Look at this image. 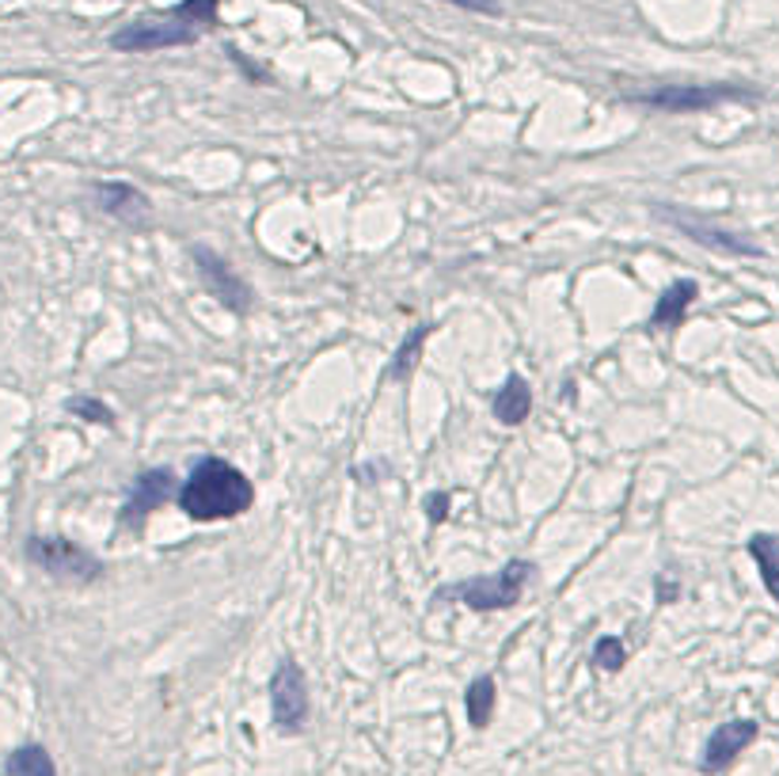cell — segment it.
<instances>
[{
    "mask_svg": "<svg viewBox=\"0 0 779 776\" xmlns=\"http://www.w3.org/2000/svg\"><path fill=\"white\" fill-rule=\"evenodd\" d=\"M624 663H627V651H624V643H620L616 635H601V640H597V647H593V666H597V670H609V674H616Z\"/></svg>",
    "mask_w": 779,
    "mask_h": 776,
    "instance_id": "obj_18",
    "label": "cell"
},
{
    "mask_svg": "<svg viewBox=\"0 0 779 776\" xmlns=\"http://www.w3.org/2000/svg\"><path fill=\"white\" fill-rule=\"evenodd\" d=\"M190 259H194L198 275H202V282L210 286V293L218 297L221 304H229L232 312H247L252 309V286L244 282L240 275H232V267L225 259H221L218 252H210V247H190Z\"/></svg>",
    "mask_w": 779,
    "mask_h": 776,
    "instance_id": "obj_7",
    "label": "cell"
},
{
    "mask_svg": "<svg viewBox=\"0 0 779 776\" xmlns=\"http://www.w3.org/2000/svg\"><path fill=\"white\" fill-rule=\"evenodd\" d=\"M430 332H434V328H430V324H419V328H411V335H408V340H403L400 354H396L392 369H388V374H392L396 381H403V377H408L411 369H414V362H419V354H422V343L430 340Z\"/></svg>",
    "mask_w": 779,
    "mask_h": 776,
    "instance_id": "obj_17",
    "label": "cell"
},
{
    "mask_svg": "<svg viewBox=\"0 0 779 776\" xmlns=\"http://www.w3.org/2000/svg\"><path fill=\"white\" fill-rule=\"evenodd\" d=\"M449 491H434V495H430V499H426V514H430V522H434V525H442L445 522V518H449Z\"/></svg>",
    "mask_w": 779,
    "mask_h": 776,
    "instance_id": "obj_20",
    "label": "cell"
},
{
    "mask_svg": "<svg viewBox=\"0 0 779 776\" xmlns=\"http://www.w3.org/2000/svg\"><path fill=\"white\" fill-rule=\"evenodd\" d=\"M270 712L281 734H297L309 720V685L297 663H281L270 678Z\"/></svg>",
    "mask_w": 779,
    "mask_h": 776,
    "instance_id": "obj_6",
    "label": "cell"
},
{
    "mask_svg": "<svg viewBox=\"0 0 779 776\" xmlns=\"http://www.w3.org/2000/svg\"><path fill=\"white\" fill-rule=\"evenodd\" d=\"M27 559L62 583H96L103 575V564H99L92 552L65 541V536H31Z\"/></svg>",
    "mask_w": 779,
    "mask_h": 776,
    "instance_id": "obj_3",
    "label": "cell"
},
{
    "mask_svg": "<svg viewBox=\"0 0 779 776\" xmlns=\"http://www.w3.org/2000/svg\"><path fill=\"white\" fill-rule=\"evenodd\" d=\"M749 552H753V559H757L760 579H765L768 594L779 601V536H772V533L749 536Z\"/></svg>",
    "mask_w": 779,
    "mask_h": 776,
    "instance_id": "obj_14",
    "label": "cell"
},
{
    "mask_svg": "<svg viewBox=\"0 0 779 776\" xmlns=\"http://www.w3.org/2000/svg\"><path fill=\"white\" fill-rule=\"evenodd\" d=\"M96 202L107 218H119L122 225H145L153 202L130 184H96Z\"/></svg>",
    "mask_w": 779,
    "mask_h": 776,
    "instance_id": "obj_11",
    "label": "cell"
},
{
    "mask_svg": "<svg viewBox=\"0 0 779 776\" xmlns=\"http://www.w3.org/2000/svg\"><path fill=\"white\" fill-rule=\"evenodd\" d=\"M255 487L240 468H232L229 461L210 457L187 476V484L179 487V510L194 522H229V518L252 510Z\"/></svg>",
    "mask_w": 779,
    "mask_h": 776,
    "instance_id": "obj_1",
    "label": "cell"
},
{
    "mask_svg": "<svg viewBox=\"0 0 779 776\" xmlns=\"http://www.w3.org/2000/svg\"><path fill=\"white\" fill-rule=\"evenodd\" d=\"M171 495H176V476H171L168 468H148V473H141L134 487H130L126 507H122V525H126V530H141V522H145L153 510H160Z\"/></svg>",
    "mask_w": 779,
    "mask_h": 776,
    "instance_id": "obj_8",
    "label": "cell"
},
{
    "mask_svg": "<svg viewBox=\"0 0 779 776\" xmlns=\"http://www.w3.org/2000/svg\"><path fill=\"white\" fill-rule=\"evenodd\" d=\"M695 293H700V290H695L692 278H677V282L658 297V304H654L650 324L654 328H681V320H685L688 304L695 301Z\"/></svg>",
    "mask_w": 779,
    "mask_h": 776,
    "instance_id": "obj_13",
    "label": "cell"
},
{
    "mask_svg": "<svg viewBox=\"0 0 779 776\" xmlns=\"http://www.w3.org/2000/svg\"><path fill=\"white\" fill-rule=\"evenodd\" d=\"M445 4H457L464 12H483V15H499V0H445Z\"/></svg>",
    "mask_w": 779,
    "mask_h": 776,
    "instance_id": "obj_21",
    "label": "cell"
},
{
    "mask_svg": "<svg viewBox=\"0 0 779 776\" xmlns=\"http://www.w3.org/2000/svg\"><path fill=\"white\" fill-rule=\"evenodd\" d=\"M494 716V678H476L468 689V720L471 728H487Z\"/></svg>",
    "mask_w": 779,
    "mask_h": 776,
    "instance_id": "obj_16",
    "label": "cell"
},
{
    "mask_svg": "<svg viewBox=\"0 0 779 776\" xmlns=\"http://www.w3.org/2000/svg\"><path fill=\"white\" fill-rule=\"evenodd\" d=\"M218 23V0H183L168 15L156 20H134L111 35V46L122 54H148V49L190 46Z\"/></svg>",
    "mask_w": 779,
    "mask_h": 776,
    "instance_id": "obj_2",
    "label": "cell"
},
{
    "mask_svg": "<svg viewBox=\"0 0 779 776\" xmlns=\"http://www.w3.org/2000/svg\"><path fill=\"white\" fill-rule=\"evenodd\" d=\"M536 567L528 564V559H513V564H505L499 575H487V579H468L460 586H453V590H442V594H453V598H460L464 606L471 609H510L513 601L521 598V590H525V583L533 579Z\"/></svg>",
    "mask_w": 779,
    "mask_h": 776,
    "instance_id": "obj_4",
    "label": "cell"
},
{
    "mask_svg": "<svg viewBox=\"0 0 779 776\" xmlns=\"http://www.w3.org/2000/svg\"><path fill=\"white\" fill-rule=\"evenodd\" d=\"M632 103L654 107V111H708L726 99H753V92L737 85H674V88H654V92H632Z\"/></svg>",
    "mask_w": 779,
    "mask_h": 776,
    "instance_id": "obj_5",
    "label": "cell"
},
{
    "mask_svg": "<svg viewBox=\"0 0 779 776\" xmlns=\"http://www.w3.org/2000/svg\"><path fill=\"white\" fill-rule=\"evenodd\" d=\"M658 213L669 221V225L681 229V233L688 236V241H695V244H703V247H715V252H726V255H760V247H757V244L742 241V236H734V233H723V229H711L708 221L688 218V213L674 210V206H661Z\"/></svg>",
    "mask_w": 779,
    "mask_h": 776,
    "instance_id": "obj_9",
    "label": "cell"
},
{
    "mask_svg": "<svg viewBox=\"0 0 779 776\" xmlns=\"http://www.w3.org/2000/svg\"><path fill=\"white\" fill-rule=\"evenodd\" d=\"M528 411H533V388L525 377H510L494 396V419L505 426H518L528 419Z\"/></svg>",
    "mask_w": 779,
    "mask_h": 776,
    "instance_id": "obj_12",
    "label": "cell"
},
{
    "mask_svg": "<svg viewBox=\"0 0 779 776\" xmlns=\"http://www.w3.org/2000/svg\"><path fill=\"white\" fill-rule=\"evenodd\" d=\"M8 776H57V769H54V757H49L46 746L27 742V746L8 754Z\"/></svg>",
    "mask_w": 779,
    "mask_h": 776,
    "instance_id": "obj_15",
    "label": "cell"
},
{
    "mask_svg": "<svg viewBox=\"0 0 779 776\" xmlns=\"http://www.w3.org/2000/svg\"><path fill=\"white\" fill-rule=\"evenodd\" d=\"M760 734V728L753 720H731V723H723L715 734L708 739V746H703V762H700V769L703 773H723L726 765L734 762L737 754H742L745 746H749L753 739Z\"/></svg>",
    "mask_w": 779,
    "mask_h": 776,
    "instance_id": "obj_10",
    "label": "cell"
},
{
    "mask_svg": "<svg viewBox=\"0 0 779 776\" xmlns=\"http://www.w3.org/2000/svg\"><path fill=\"white\" fill-rule=\"evenodd\" d=\"M65 408L73 411V415H80V419H88V423H103V426H111L114 423V411L107 408L103 400H96V396H73Z\"/></svg>",
    "mask_w": 779,
    "mask_h": 776,
    "instance_id": "obj_19",
    "label": "cell"
}]
</instances>
